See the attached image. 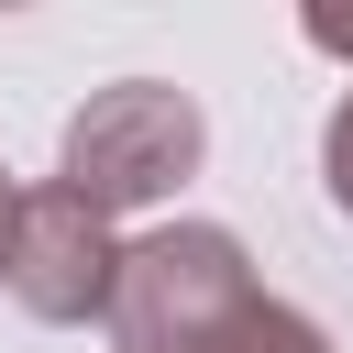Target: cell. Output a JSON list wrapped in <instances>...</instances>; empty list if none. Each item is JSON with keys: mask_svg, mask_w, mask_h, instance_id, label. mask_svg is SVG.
Listing matches in <instances>:
<instances>
[{"mask_svg": "<svg viewBox=\"0 0 353 353\" xmlns=\"http://www.w3.org/2000/svg\"><path fill=\"white\" fill-rule=\"evenodd\" d=\"M210 154V110L165 77H121V88H88L66 110V143H55V176L88 199V210H154L199 176Z\"/></svg>", "mask_w": 353, "mask_h": 353, "instance_id": "cell-1", "label": "cell"}, {"mask_svg": "<svg viewBox=\"0 0 353 353\" xmlns=\"http://www.w3.org/2000/svg\"><path fill=\"white\" fill-rule=\"evenodd\" d=\"M254 254L221 221H165L121 254V298H110V342L121 353H210L243 309H254Z\"/></svg>", "mask_w": 353, "mask_h": 353, "instance_id": "cell-2", "label": "cell"}, {"mask_svg": "<svg viewBox=\"0 0 353 353\" xmlns=\"http://www.w3.org/2000/svg\"><path fill=\"white\" fill-rule=\"evenodd\" d=\"M121 232H110V210H88L66 176L55 188H22V232H11V298L33 309V320H110V298H121Z\"/></svg>", "mask_w": 353, "mask_h": 353, "instance_id": "cell-3", "label": "cell"}, {"mask_svg": "<svg viewBox=\"0 0 353 353\" xmlns=\"http://www.w3.org/2000/svg\"><path fill=\"white\" fill-rule=\"evenodd\" d=\"M210 353H331V331H320L309 309H287V298H254V309H243Z\"/></svg>", "mask_w": 353, "mask_h": 353, "instance_id": "cell-4", "label": "cell"}, {"mask_svg": "<svg viewBox=\"0 0 353 353\" xmlns=\"http://www.w3.org/2000/svg\"><path fill=\"white\" fill-rule=\"evenodd\" d=\"M320 188H331V210L353 221V88H342L331 121H320Z\"/></svg>", "mask_w": 353, "mask_h": 353, "instance_id": "cell-5", "label": "cell"}, {"mask_svg": "<svg viewBox=\"0 0 353 353\" xmlns=\"http://www.w3.org/2000/svg\"><path fill=\"white\" fill-rule=\"evenodd\" d=\"M11 232H22V188H11V165H0V276H11Z\"/></svg>", "mask_w": 353, "mask_h": 353, "instance_id": "cell-6", "label": "cell"}]
</instances>
